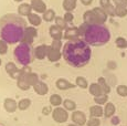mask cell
Returning <instances> with one entry per match:
<instances>
[{"instance_id": "1", "label": "cell", "mask_w": 127, "mask_h": 126, "mask_svg": "<svg viewBox=\"0 0 127 126\" xmlns=\"http://www.w3.org/2000/svg\"><path fill=\"white\" fill-rule=\"evenodd\" d=\"M26 29V20L19 14L8 13L0 18V39L8 44L21 42Z\"/></svg>"}, {"instance_id": "2", "label": "cell", "mask_w": 127, "mask_h": 126, "mask_svg": "<svg viewBox=\"0 0 127 126\" xmlns=\"http://www.w3.org/2000/svg\"><path fill=\"white\" fill-rule=\"evenodd\" d=\"M62 57L65 60V62L71 66L83 67L86 64H89L90 60H91V45H89L82 39L67 41L63 45Z\"/></svg>"}, {"instance_id": "3", "label": "cell", "mask_w": 127, "mask_h": 126, "mask_svg": "<svg viewBox=\"0 0 127 126\" xmlns=\"http://www.w3.org/2000/svg\"><path fill=\"white\" fill-rule=\"evenodd\" d=\"M111 39L109 30L104 25H87L83 40L91 47H102Z\"/></svg>"}, {"instance_id": "4", "label": "cell", "mask_w": 127, "mask_h": 126, "mask_svg": "<svg viewBox=\"0 0 127 126\" xmlns=\"http://www.w3.org/2000/svg\"><path fill=\"white\" fill-rule=\"evenodd\" d=\"M13 55L16 58L17 62L21 64L22 66H28L31 62L33 61V53L31 45L24 44V43H19L13 50Z\"/></svg>"}, {"instance_id": "5", "label": "cell", "mask_w": 127, "mask_h": 126, "mask_svg": "<svg viewBox=\"0 0 127 126\" xmlns=\"http://www.w3.org/2000/svg\"><path fill=\"white\" fill-rule=\"evenodd\" d=\"M36 35H38V30H36L35 27H33V26L27 27L23 37H22V39H21V43L31 45L33 43V39L36 38Z\"/></svg>"}, {"instance_id": "6", "label": "cell", "mask_w": 127, "mask_h": 126, "mask_svg": "<svg viewBox=\"0 0 127 126\" xmlns=\"http://www.w3.org/2000/svg\"><path fill=\"white\" fill-rule=\"evenodd\" d=\"M52 117L57 123L62 124V123H65L69 120V114H67V111L65 110L64 107L59 106V107H55L54 110H53Z\"/></svg>"}, {"instance_id": "7", "label": "cell", "mask_w": 127, "mask_h": 126, "mask_svg": "<svg viewBox=\"0 0 127 126\" xmlns=\"http://www.w3.org/2000/svg\"><path fill=\"white\" fill-rule=\"evenodd\" d=\"M80 30L77 27H67L66 30H64V35L63 39L67 41H74L80 39Z\"/></svg>"}, {"instance_id": "8", "label": "cell", "mask_w": 127, "mask_h": 126, "mask_svg": "<svg viewBox=\"0 0 127 126\" xmlns=\"http://www.w3.org/2000/svg\"><path fill=\"white\" fill-rule=\"evenodd\" d=\"M48 51H49V45L40 44L34 48V50H33V55H34V58L38 60H44L45 58H48Z\"/></svg>"}, {"instance_id": "9", "label": "cell", "mask_w": 127, "mask_h": 126, "mask_svg": "<svg viewBox=\"0 0 127 126\" xmlns=\"http://www.w3.org/2000/svg\"><path fill=\"white\" fill-rule=\"evenodd\" d=\"M71 118H72L73 123L79 126H83L85 125L87 123V120H86V115L84 114V112H82V111H74V112L72 113V116H71Z\"/></svg>"}, {"instance_id": "10", "label": "cell", "mask_w": 127, "mask_h": 126, "mask_svg": "<svg viewBox=\"0 0 127 126\" xmlns=\"http://www.w3.org/2000/svg\"><path fill=\"white\" fill-rule=\"evenodd\" d=\"M49 34L53 40H62L64 32H63V30L60 27H58L57 25H53L49 28Z\"/></svg>"}, {"instance_id": "11", "label": "cell", "mask_w": 127, "mask_h": 126, "mask_svg": "<svg viewBox=\"0 0 127 126\" xmlns=\"http://www.w3.org/2000/svg\"><path fill=\"white\" fill-rule=\"evenodd\" d=\"M30 4L32 7V10H34L36 13H44L46 9V4L43 0H30Z\"/></svg>"}, {"instance_id": "12", "label": "cell", "mask_w": 127, "mask_h": 126, "mask_svg": "<svg viewBox=\"0 0 127 126\" xmlns=\"http://www.w3.org/2000/svg\"><path fill=\"white\" fill-rule=\"evenodd\" d=\"M92 10H93V12H94L95 17H96L97 23H98V25H104L107 20V17H108L106 14V12L104 11V9L102 8V7H96V8L92 9Z\"/></svg>"}, {"instance_id": "13", "label": "cell", "mask_w": 127, "mask_h": 126, "mask_svg": "<svg viewBox=\"0 0 127 126\" xmlns=\"http://www.w3.org/2000/svg\"><path fill=\"white\" fill-rule=\"evenodd\" d=\"M3 108L6 112L8 113H13L16 112V110L18 108V102H16V100L13 98H4L3 100Z\"/></svg>"}, {"instance_id": "14", "label": "cell", "mask_w": 127, "mask_h": 126, "mask_svg": "<svg viewBox=\"0 0 127 126\" xmlns=\"http://www.w3.org/2000/svg\"><path fill=\"white\" fill-rule=\"evenodd\" d=\"M4 70H6V72L9 74V76H10L11 79H16L17 80V76H18V73H19V71H20V69L16 65V63L8 62L6 64Z\"/></svg>"}, {"instance_id": "15", "label": "cell", "mask_w": 127, "mask_h": 126, "mask_svg": "<svg viewBox=\"0 0 127 126\" xmlns=\"http://www.w3.org/2000/svg\"><path fill=\"white\" fill-rule=\"evenodd\" d=\"M62 57V53L60 50L53 49L52 47L49 45V51H48V60L50 62H58Z\"/></svg>"}, {"instance_id": "16", "label": "cell", "mask_w": 127, "mask_h": 126, "mask_svg": "<svg viewBox=\"0 0 127 126\" xmlns=\"http://www.w3.org/2000/svg\"><path fill=\"white\" fill-rule=\"evenodd\" d=\"M55 85H57V89L62 90V91H65V90H69V89H73L76 86L65 79H58L57 82H55Z\"/></svg>"}, {"instance_id": "17", "label": "cell", "mask_w": 127, "mask_h": 126, "mask_svg": "<svg viewBox=\"0 0 127 126\" xmlns=\"http://www.w3.org/2000/svg\"><path fill=\"white\" fill-rule=\"evenodd\" d=\"M83 21L86 25H96L97 20H96V17H95L94 12H93V10H87L83 13Z\"/></svg>"}, {"instance_id": "18", "label": "cell", "mask_w": 127, "mask_h": 126, "mask_svg": "<svg viewBox=\"0 0 127 126\" xmlns=\"http://www.w3.org/2000/svg\"><path fill=\"white\" fill-rule=\"evenodd\" d=\"M33 90H34V92L36 94L42 95V96L45 95V94H48V92H49L48 85H46V83L45 82H43V81H39L38 83L33 86Z\"/></svg>"}, {"instance_id": "19", "label": "cell", "mask_w": 127, "mask_h": 126, "mask_svg": "<svg viewBox=\"0 0 127 126\" xmlns=\"http://www.w3.org/2000/svg\"><path fill=\"white\" fill-rule=\"evenodd\" d=\"M30 13H32V7L30 3H21L18 7V14L21 17H28Z\"/></svg>"}, {"instance_id": "20", "label": "cell", "mask_w": 127, "mask_h": 126, "mask_svg": "<svg viewBox=\"0 0 127 126\" xmlns=\"http://www.w3.org/2000/svg\"><path fill=\"white\" fill-rule=\"evenodd\" d=\"M90 115H91V117H102V116L104 115V110L103 107H102L101 105H93L90 107Z\"/></svg>"}, {"instance_id": "21", "label": "cell", "mask_w": 127, "mask_h": 126, "mask_svg": "<svg viewBox=\"0 0 127 126\" xmlns=\"http://www.w3.org/2000/svg\"><path fill=\"white\" fill-rule=\"evenodd\" d=\"M116 112V107L113 103L111 102H107L105 104V107H104V116L106 118H112L114 116V114Z\"/></svg>"}, {"instance_id": "22", "label": "cell", "mask_w": 127, "mask_h": 126, "mask_svg": "<svg viewBox=\"0 0 127 126\" xmlns=\"http://www.w3.org/2000/svg\"><path fill=\"white\" fill-rule=\"evenodd\" d=\"M28 21H29V23H30L31 26L39 27L41 25V22H42V19H41V17L39 16L36 12H32V13H30L28 16Z\"/></svg>"}, {"instance_id": "23", "label": "cell", "mask_w": 127, "mask_h": 126, "mask_svg": "<svg viewBox=\"0 0 127 126\" xmlns=\"http://www.w3.org/2000/svg\"><path fill=\"white\" fill-rule=\"evenodd\" d=\"M77 0H63V9L65 12H72L76 8Z\"/></svg>"}, {"instance_id": "24", "label": "cell", "mask_w": 127, "mask_h": 126, "mask_svg": "<svg viewBox=\"0 0 127 126\" xmlns=\"http://www.w3.org/2000/svg\"><path fill=\"white\" fill-rule=\"evenodd\" d=\"M89 90H90V93H91L92 95L94 96V97H95V96H99V95H102V94H104L98 83H92V84H90Z\"/></svg>"}, {"instance_id": "25", "label": "cell", "mask_w": 127, "mask_h": 126, "mask_svg": "<svg viewBox=\"0 0 127 126\" xmlns=\"http://www.w3.org/2000/svg\"><path fill=\"white\" fill-rule=\"evenodd\" d=\"M20 79H26L27 81H28V83L30 84L31 86H34L35 84L40 81V80H39V75L36 73H34V72H30V73H29L27 76L20 77Z\"/></svg>"}, {"instance_id": "26", "label": "cell", "mask_w": 127, "mask_h": 126, "mask_svg": "<svg viewBox=\"0 0 127 126\" xmlns=\"http://www.w3.org/2000/svg\"><path fill=\"white\" fill-rule=\"evenodd\" d=\"M57 16H55V11L53 9H48L44 13L42 14V19L45 21V22H52V21L55 20Z\"/></svg>"}, {"instance_id": "27", "label": "cell", "mask_w": 127, "mask_h": 126, "mask_svg": "<svg viewBox=\"0 0 127 126\" xmlns=\"http://www.w3.org/2000/svg\"><path fill=\"white\" fill-rule=\"evenodd\" d=\"M63 107L69 112H74V111H76V103L74 101L66 98V100L63 101Z\"/></svg>"}, {"instance_id": "28", "label": "cell", "mask_w": 127, "mask_h": 126, "mask_svg": "<svg viewBox=\"0 0 127 126\" xmlns=\"http://www.w3.org/2000/svg\"><path fill=\"white\" fill-rule=\"evenodd\" d=\"M97 83L99 84V86H101V89H102V91H103L104 94H109V92H111V86H109V84L107 83L106 80H105L104 77H99Z\"/></svg>"}, {"instance_id": "29", "label": "cell", "mask_w": 127, "mask_h": 126, "mask_svg": "<svg viewBox=\"0 0 127 126\" xmlns=\"http://www.w3.org/2000/svg\"><path fill=\"white\" fill-rule=\"evenodd\" d=\"M49 101H50L51 105L55 106V107H59L61 104H63L62 97H61L59 94H52V95L50 96V98H49Z\"/></svg>"}, {"instance_id": "30", "label": "cell", "mask_w": 127, "mask_h": 126, "mask_svg": "<svg viewBox=\"0 0 127 126\" xmlns=\"http://www.w3.org/2000/svg\"><path fill=\"white\" fill-rule=\"evenodd\" d=\"M31 105V100L30 98H21L20 101L18 102V108L20 111H26L30 107Z\"/></svg>"}, {"instance_id": "31", "label": "cell", "mask_w": 127, "mask_h": 126, "mask_svg": "<svg viewBox=\"0 0 127 126\" xmlns=\"http://www.w3.org/2000/svg\"><path fill=\"white\" fill-rule=\"evenodd\" d=\"M17 86H18V89L22 90V91H28V90L31 88V85L28 83V81H27L26 79H18L17 80Z\"/></svg>"}, {"instance_id": "32", "label": "cell", "mask_w": 127, "mask_h": 126, "mask_svg": "<svg viewBox=\"0 0 127 126\" xmlns=\"http://www.w3.org/2000/svg\"><path fill=\"white\" fill-rule=\"evenodd\" d=\"M75 85H77L79 88H81V89H87L89 88V82H87V80L85 79V77H83V76H77L76 77V80H75Z\"/></svg>"}, {"instance_id": "33", "label": "cell", "mask_w": 127, "mask_h": 126, "mask_svg": "<svg viewBox=\"0 0 127 126\" xmlns=\"http://www.w3.org/2000/svg\"><path fill=\"white\" fill-rule=\"evenodd\" d=\"M107 101H108V95L107 94H102V95L94 97V102L97 105H104V104L107 103Z\"/></svg>"}, {"instance_id": "34", "label": "cell", "mask_w": 127, "mask_h": 126, "mask_svg": "<svg viewBox=\"0 0 127 126\" xmlns=\"http://www.w3.org/2000/svg\"><path fill=\"white\" fill-rule=\"evenodd\" d=\"M115 43H116V47L119 48V49H125V48H127V40L123 37L116 38Z\"/></svg>"}, {"instance_id": "35", "label": "cell", "mask_w": 127, "mask_h": 126, "mask_svg": "<svg viewBox=\"0 0 127 126\" xmlns=\"http://www.w3.org/2000/svg\"><path fill=\"white\" fill-rule=\"evenodd\" d=\"M54 21H55V25H57L58 27H60V28L62 29L63 31L66 30V28H67V23L65 22L64 18H62V17H57Z\"/></svg>"}, {"instance_id": "36", "label": "cell", "mask_w": 127, "mask_h": 126, "mask_svg": "<svg viewBox=\"0 0 127 126\" xmlns=\"http://www.w3.org/2000/svg\"><path fill=\"white\" fill-rule=\"evenodd\" d=\"M116 16L119 18H124L127 16V7H115Z\"/></svg>"}, {"instance_id": "37", "label": "cell", "mask_w": 127, "mask_h": 126, "mask_svg": "<svg viewBox=\"0 0 127 126\" xmlns=\"http://www.w3.org/2000/svg\"><path fill=\"white\" fill-rule=\"evenodd\" d=\"M104 11L106 12L107 16H111V17H115L116 16V12H115V6H113L112 3H109L108 6L104 7Z\"/></svg>"}, {"instance_id": "38", "label": "cell", "mask_w": 127, "mask_h": 126, "mask_svg": "<svg viewBox=\"0 0 127 126\" xmlns=\"http://www.w3.org/2000/svg\"><path fill=\"white\" fill-rule=\"evenodd\" d=\"M116 92L119 96L126 97L127 96V85H118L116 89Z\"/></svg>"}, {"instance_id": "39", "label": "cell", "mask_w": 127, "mask_h": 126, "mask_svg": "<svg viewBox=\"0 0 127 126\" xmlns=\"http://www.w3.org/2000/svg\"><path fill=\"white\" fill-rule=\"evenodd\" d=\"M8 52V43L0 39V55H4Z\"/></svg>"}, {"instance_id": "40", "label": "cell", "mask_w": 127, "mask_h": 126, "mask_svg": "<svg viewBox=\"0 0 127 126\" xmlns=\"http://www.w3.org/2000/svg\"><path fill=\"white\" fill-rule=\"evenodd\" d=\"M87 126H99L101 125V121L97 117H90L86 123Z\"/></svg>"}, {"instance_id": "41", "label": "cell", "mask_w": 127, "mask_h": 126, "mask_svg": "<svg viewBox=\"0 0 127 126\" xmlns=\"http://www.w3.org/2000/svg\"><path fill=\"white\" fill-rule=\"evenodd\" d=\"M50 47H52L53 49H57V50L61 51V49H62V41L61 40H53Z\"/></svg>"}, {"instance_id": "42", "label": "cell", "mask_w": 127, "mask_h": 126, "mask_svg": "<svg viewBox=\"0 0 127 126\" xmlns=\"http://www.w3.org/2000/svg\"><path fill=\"white\" fill-rule=\"evenodd\" d=\"M63 18H64V20L66 23H72L73 20H74V16H73L72 12H65Z\"/></svg>"}, {"instance_id": "43", "label": "cell", "mask_w": 127, "mask_h": 126, "mask_svg": "<svg viewBox=\"0 0 127 126\" xmlns=\"http://www.w3.org/2000/svg\"><path fill=\"white\" fill-rule=\"evenodd\" d=\"M115 7H127V0H113Z\"/></svg>"}, {"instance_id": "44", "label": "cell", "mask_w": 127, "mask_h": 126, "mask_svg": "<svg viewBox=\"0 0 127 126\" xmlns=\"http://www.w3.org/2000/svg\"><path fill=\"white\" fill-rule=\"evenodd\" d=\"M51 112H53L52 108H51V106H44V107L42 108V114L43 115H49Z\"/></svg>"}, {"instance_id": "45", "label": "cell", "mask_w": 127, "mask_h": 126, "mask_svg": "<svg viewBox=\"0 0 127 126\" xmlns=\"http://www.w3.org/2000/svg\"><path fill=\"white\" fill-rule=\"evenodd\" d=\"M119 122H121V120H119L118 116H113V117L111 118V123L112 125H118Z\"/></svg>"}, {"instance_id": "46", "label": "cell", "mask_w": 127, "mask_h": 126, "mask_svg": "<svg viewBox=\"0 0 127 126\" xmlns=\"http://www.w3.org/2000/svg\"><path fill=\"white\" fill-rule=\"evenodd\" d=\"M109 3H111V0H99V4H101L102 8H104V7L108 6Z\"/></svg>"}, {"instance_id": "47", "label": "cell", "mask_w": 127, "mask_h": 126, "mask_svg": "<svg viewBox=\"0 0 127 126\" xmlns=\"http://www.w3.org/2000/svg\"><path fill=\"white\" fill-rule=\"evenodd\" d=\"M81 2L84 6H90V4L93 2V0H81Z\"/></svg>"}, {"instance_id": "48", "label": "cell", "mask_w": 127, "mask_h": 126, "mask_svg": "<svg viewBox=\"0 0 127 126\" xmlns=\"http://www.w3.org/2000/svg\"><path fill=\"white\" fill-rule=\"evenodd\" d=\"M66 126H79V125H76V124H74V123H73V124H69V125H66Z\"/></svg>"}, {"instance_id": "49", "label": "cell", "mask_w": 127, "mask_h": 126, "mask_svg": "<svg viewBox=\"0 0 127 126\" xmlns=\"http://www.w3.org/2000/svg\"><path fill=\"white\" fill-rule=\"evenodd\" d=\"M14 1H16V2H22L23 0H14Z\"/></svg>"}, {"instance_id": "50", "label": "cell", "mask_w": 127, "mask_h": 126, "mask_svg": "<svg viewBox=\"0 0 127 126\" xmlns=\"http://www.w3.org/2000/svg\"><path fill=\"white\" fill-rule=\"evenodd\" d=\"M1 63H2V61H1V59H0V65H1Z\"/></svg>"}, {"instance_id": "51", "label": "cell", "mask_w": 127, "mask_h": 126, "mask_svg": "<svg viewBox=\"0 0 127 126\" xmlns=\"http://www.w3.org/2000/svg\"><path fill=\"white\" fill-rule=\"evenodd\" d=\"M0 126H2V125H0Z\"/></svg>"}]
</instances>
